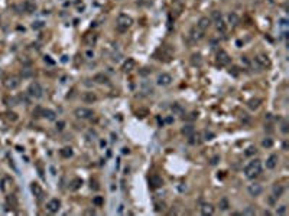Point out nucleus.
Segmentation results:
<instances>
[{
	"mask_svg": "<svg viewBox=\"0 0 289 216\" xmlns=\"http://www.w3.org/2000/svg\"><path fill=\"white\" fill-rule=\"evenodd\" d=\"M262 173V161L260 160H253L244 167V174L249 179H254Z\"/></svg>",
	"mask_w": 289,
	"mask_h": 216,
	"instance_id": "obj_1",
	"label": "nucleus"
},
{
	"mask_svg": "<svg viewBox=\"0 0 289 216\" xmlns=\"http://www.w3.org/2000/svg\"><path fill=\"white\" fill-rule=\"evenodd\" d=\"M132 23H133L132 17L122 13V14H119V16H117V20H116V29H117L119 32H126V30L132 26Z\"/></svg>",
	"mask_w": 289,
	"mask_h": 216,
	"instance_id": "obj_2",
	"label": "nucleus"
},
{
	"mask_svg": "<svg viewBox=\"0 0 289 216\" xmlns=\"http://www.w3.org/2000/svg\"><path fill=\"white\" fill-rule=\"evenodd\" d=\"M253 63L256 65L257 69H265V68H269V66H270V61H269L267 55H263V53L257 55V56L254 58Z\"/></svg>",
	"mask_w": 289,
	"mask_h": 216,
	"instance_id": "obj_3",
	"label": "nucleus"
},
{
	"mask_svg": "<svg viewBox=\"0 0 289 216\" xmlns=\"http://www.w3.org/2000/svg\"><path fill=\"white\" fill-rule=\"evenodd\" d=\"M28 94L32 97V98H41L42 95H43V89H42L41 84H38V82H32L29 88H28Z\"/></svg>",
	"mask_w": 289,
	"mask_h": 216,
	"instance_id": "obj_4",
	"label": "nucleus"
},
{
	"mask_svg": "<svg viewBox=\"0 0 289 216\" xmlns=\"http://www.w3.org/2000/svg\"><path fill=\"white\" fill-rule=\"evenodd\" d=\"M74 115L77 118H80V120H87V118L93 117V111L90 108H85V107H78V108H75Z\"/></svg>",
	"mask_w": 289,
	"mask_h": 216,
	"instance_id": "obj_5",
	"label": "nucleus"
},
{
	"mask_svg": "<svg viewBox=\"0 0 289 216\" xmlns=\"http://www.w3.org/2000/svg\"><path fill=\"white\" fill-rule=\"evenodd\" d=\"M231 62V58H230V55L226 52V50H220L218 53H217V63L220 65V66H226V65H228Z\"/></svg>",
	"mask_w": 289,
	"mask_h": 216,
	"instance_id": "obj_6",
	"label": "nucleus"
},
{
	"mask_svg": "<svg viewBox=\"0 0 289 216\" xmlns=\"http://www.w3.org/2000/svg\"><path fill=\"white\" fill-rule=\"evenodd\" d=\"M98 41V36H97V33H94V32H88V33H85L83 38V42L87 45V46H95V43Z\"/></svg>",
	"mask_w": 289,
	"mask_h": 216,
	"instance_id": "obj_7",
	"label": "nucleus"
},
{
	"mask_svg": "<svg viewBox=\"0 0 289 216\" xmlns=\"http://www.w3.org/2000/svg\"><path fill=\"white\" fill-rule=\"evenodd\" d=\"M204 38V32L201 30V29H198L197 26H194L192 29H191V32H189V39L192 41V42H198V41H201Z\"/></svg>",
	"mask_w": 289,
	"mask_h": 216,
	"instance_id": "obj_8",
	"label": "nucleus"
},
{
	"mask_svg": "<svg viewBox=\"0 0 289 216\" xmlns=\"http://www.w3.org/2000/svg\"><path fill=\"white\" fill-rule=\"evenodd\" d=\"M61 208V200L58 199H51L48 203H46V210L51 212V213H56Z\"/></svg>",
	"mask_w": 289,
	"mask_h": 216,
	"instance_id": "obj_9",
	"label": "nucleus"
},
{
	"mask_svg": "<svg viewBox=\"0 0 289 216\" xmlns=\"http://www.w3.org/2000/svg\"><path fill=\"white\" fill-rule=\"evenodd\" d=\"M247 192H249V195H250V196H253V197H257V196H260V195H262L263 189H262V186H260V184H257V183H253V184H249Z\"/></svg>",
	"mask_w": 289,
	"mask_h": 216,
	"instance_id": "obj_10",
	"label": "nucleus"
},
{
	"mask_svg": "<svg viewBox=\"0 0 289 216\" xmlns=\"http://www.w3.org/2000/svg\"><path fill=\"white\" fill-rule=\"evenodd\" d=\"M156 82H158V85H161V86H168V85H171V82H172V77L169 74H161L158 77Z\"/></svg>",
	"mask_w": 289,
	"mask_h": 216,
	"instance_id": "obj_11",
	"label": "nucleus"
},
{
	"mask_svg": "<svg viewBox=\"0 0 289 216\" xmlns=\"http://www.w3.org/2000/svg\"><path fill=\"white\" fill-rule=\"evenodd\" d=\"M210 25H211V19L204 16V17H201V19L198 20V23H197V28H198V29H201L203 32H205L207 29L210 28Z\"/></svg>",
	"mask_w": 289,
	"mask_h": 216,
	"instance_id": "obj_12",
	"label": "nucleus"
},
{
	"mask_svg": "<svg viewBox=\"0 0 289 216\" xmlns=\"http://www.w3.org/2000/svg\"><path fill=\"white\" fill-rule=\"evenodd\" d=\"M276 166H278V156L276 154H270L267 157V160H266V169L273 170Z\"/></svg>",
	"mask_w": 289,
	"mask_h": 216,
	"instance_id": "obj_13",
	"label": "nucleus"
},
{
	"mask_svg": "<svg viewBox=\"0 0 289 216\" xmlns=\"http://www.w3.org/2000/svg\"><path fill=\"white\" fill-rule=\"evenodd\" d=\"M149 183H150V186L153 187V189H159V187H162V184H164V180H162V177H159V176H150V179H149Z\"/></svg>",
	"mask_w": 289,
	"mask_h": 216,
	"instance_id": "obj_14",
	"label": "nucleus"
},
{
	"mask_svg": "<svg viewBox=\"0 0 289 216\" xmlns=\"http://www.w3.org/2000/svg\"><path fill=\"white\" fill-rule=\"evenodd\" d=\"M134 66H136V61L132 59V58H129L123 65H122V69H123V72H130V71L134 69Z\"/></svg>",
	"mask_w": 289,
	"mask_h": 216,
	"instance_id": "obj_15",
	"label": "nucleus"
},
{
	"mask_svg": "<svg viewBox=\"0 0 289 216\" xmlns=\"http://www.w3.org/2000/svg\"><path fill=\"white\" fill-rule=\"evenodd\" d=\"M4 85L7 86L9 89H15V88L19 86V79H17L16 77H10V78H7V79L4 81Z\"/></svg>",
	"mask_w": 289,
	"mask_h": 216,
	"instance_id": "obj_16",
	"label": "nucleus"
},
{
	"mask_svg": "<svg viewBox=\"0 0 289 216\" xmlns=\"http://www.w3.org/2000/svg\"><path fill=\"white\" fill-rule=\"evenodd\" d=\"M214 206L211 205V203H205V205H203V208H201V213L204 216H211L214 215Z\"/></svg>",
	"mask_w": 289,
	"mask_h": 216,
	"instance_id": "obj_17",
	"label": "nucleus"
},
{
	"mask_svg": "<svg viewBox=\"0 0 289 216\" xmlns=\"http://www.w3.org/2000/svg\"><path fill=\"white\" fill-rule=\"evenodd\" d=\"M81 99H83L84 102H87V104H93L97 99V97L93 92H84L83 95H81Z\"/></svg>",
	"mask_w": 289,
	"mask_h": 216,
	"instance_id": "obj_18",
	"label": "nucleus"
},
{
	"mask_svg": "<svg viewBox=\"0 0 289 216\" xmlns=\"http://www.w3.org/2000/svg\"><path fill=\"white\" fill-rule=\"evenodd\" d=\"M93 81L97 82V84H107L109 82V77L104 75V74H95L93 77Z\"/></svg>",
	"mask_w": 289,
	"mask_h": 216,
	"instance_id": "obj_19",
	"label": "nucleus"
},
{
	"mask_svg": "<svg viewBox=\"0 0 289 216\" xmlns=\"http://www.w3.org/2000/svg\"><path fill=\"white\" fill-rule=\"evenodd\" d=\"M273 196L276 197V199H279V197H282V195H283V192H285V187L282 186V184H273Z\"/></svg>",
	"mask_w": 289,
	"mask_h": 216,
	"instance_id": "obj_20",
	"label": "nucleus"
},
{
	"mask_svg": "<svg viewBox=\"0 0 289 216\" xmlns=\"http://www.w3.org/2000/svg\"><path fill=\"white\" fill-rule=\"evenodd\" d=\"M23 10H25L26 13H33V12L36 10V4L32 3L31 0H28V1L23 3Z\"/></svg>",
	"mask_w": 289,
	"mask_h": 216,
	"instance_id": "obj_21",
	"label": "nucleus"
},
{
	"mask_svg": "<svg viewBox=\"0 0 289 216\" xmlns=\"http://www.w3.org/2000/svg\"><path fill=\"white\" fill-rule=\"evenodd\" d=\"M72 148L71 147H64V148H61L59 150V154H61V157H64V159H70V157H72Z\"/></svg>",
	"mask_w": 289,
	"mask_h": 216,
	"instance_id": "obj_22",
	"label": "nucleus"
},
{
	"mask_svg": "<svg viewBox=\"0 0 289 216\" xmlns=\"http://www.w3.org/2000/svg\"><path fill=\"white\" fill-rule=\"evenodd\" d=\"M31 189H32V192H33V195H35V196H36L38 199H41L42 196H43V190H42V189H41V186H39L38 183H33Z\"/></svg>",
	"mask_w": 289,
	"mask_h": 216,
	"instance_id": "obj_23",
	"label": "nucleus"
},
{
	"mask_svg": "<svg viewBox=\"0 0 289 216\" xmlns=\"http://www.w3.org/2000/svg\"><path fill=\"white\" fill-rule=\"evenodd\" d=\"M215 28H217V30H218L220 33H224V32L227 30V25L224 23V20H223V19L215 20Z\"/></svg>",
	"mask_w": 289,
	"mask_h": 216,
	"instance_id": "obj_24",
	"label": "nucleus"
},
{
	"mask_svg": "<svg viewBox=\"0 0 289 216\" xmlns=\"http://www.w3.org/2000/svg\"><path fill=\"white\" fill-rule=\"evenodd\" d=\"M42 115H43L45 118H48V120L52 121V120H55V115H56V114H55L52 110H42Z\"/></svg>",
	"mask_w": 289,
	"mask_h": 216,
	"instance_id": "obj_25",
	"label": "nucleus"
},
{
	"mask_svg": "<svg viewBox=\"0 0 289 216\" xmlns=\"http://www.w3.org/2000/svg\"><path fill=\"white\" fill-rule=\"evenodd\" d=\"M218 208H220L221 210H227V209L230 208L228 200H227L226 197H221V199H220V202H218Z\"/></svg>",
	"mask_w": 289,
	"mask_h": 216,
	"instance_id": "obj_26",
	"label": "nucleus"
},
{
	"mask_svg": "<svg viewBox=\"0 0 289 216\" xmlns=\"http://www.w3.org/2000/svg\"><path fill=\"white\" fill-rule=\"evenodd\" d=\"M249 108H251V110H256V108H259V105H260V99L259 98H254V99H250L247 102Z\"/></svg>",
	"mask_w": 289,
	"mask_h": 216,
	"instance_id": "obj_27",
	"label": "nucleus"
},
{
	"mask_svg": "<svg viewBox=\"0 0 289 216\" xmlns=\"http://www.w3.org/2000/svg\"><path fill=\"white\" fill-rule=\"evenodd\" d=\"M228 23H231L233 26H236V25L239 23V16H237L236 13H230V14H228Z\"/></svg>",
	"mask_w": 289,
	"mask_h": 216,
	"instance_id": "obj_28",
	"label": "nucleus"
},
{
	"mask_svg": "<svg viewBox=\"0 0 289 216\" xmlns=\"http://www.w3.org/2000/svg\"><path fill=\"white\" fill-rule=\"evenodd\" d=\"M83 184V180H80V179H75V180H72L71 181V186H70V189L71 190H77L80 186Z\"/></svg>",
	"mask_w": 289,
	"mask_h": 216,
	"instance_id": "obj_29",
	"label": "nucleus"
},
{
	"mask_svg": "<svg viewBox=\"0 0 289 216\" xmlns=\"http://www.w3.org/2000/svg\"><path fill=\"white\" fill-rule=\"evenodd\" d=\"M192 132H194V127L192 126H185L184 128H182V134H185V135H192Z\"/></svg>",
	"mask_w": 289,
	"mask_h": 216,
	"instance_id": "obj_30",
	"label": "nucleus"
},
{
	"mask_svg": "<svg viewBox=\"0 0 289 216\" xmlns=\"http://www.w3.org/2000/svg\"><path fill=\"white\" fill-rule=\"evenodd\" d=\"M281 131L283 132V134H288L289 132V123L286 120H283L282 121V124H281Z\"/></svg>",
	"mask_w": 289,
	"mask_h": 216,
	"instance_id": "obj_31",
	"label": "nucleus"
},
{
	"mask_svg": "<svg viewBox=\"0 0 289 216\" xmlns=\"http://www.w3.org/2000/svg\"><path fill=\"white\" fill-rule=\"evenodd\" d=\"M191 62H192V65H201V55H192Z\"/></svg>",
	"mask_w": 289,
	"mask_h": 216,
	"instance_id": "obj_32",
	"label": "nucleus"
},
{
	"mask_svg": "<svg viewBox=\"0 0 289 216\" xmlns=\"http://www.w3.org/2000/svg\"><path fill=\"white\" fill-rule=\"evenodd\" d=\"M262 146H263V147H266V148H270V147L273 146V141H272V138H265V140L262 141Z\"/></svg>",
	"mask_w": 289,
	"mask_h": 216,
	"instance_id": "obj_33",
	"label": "nucleus"
},
{
	"mask_svg": "<svg viewBox=\"0 0 289 216\" xmlns=\"http://www.w3.org/2000/svg\"><path fill=\"white\" fill-rule=\"evenodd\" d=\"M211 19L215 22V20H218V19H223L221 17V12H218V10H214L212 13H211Z\"/></svg>",
	"mask_w": 289,
	"mask_h": 216,
	"instance_id": "obj_34",
	"label": "nucleus"
},
{
	"mask_svg": "<svg viewBox=\"0 0 289 216\" xmlns=\"http://www.w3.org/2000/svg\"><path fill=\"white\" fill-rule=\"evenodd\" d=\"M172 111L176 112V114H182V112H184V110H182V107H181L179 104H173V105H172Z\"/></svg>",
	"mask_w": 289,
	"mask_h": 216,
	"instance_id": "obj_35",
	"label": "nucleus"
},
{
	"mask_svg": "<svg viewBox=\"0 0 289 216\" xmlns=\"http://www.w3.org/2000/svg\"><path fill=\"white\" fill-rule=\"evenodd\" d=\"M84 56H85V59H93L94 58V50L93 49H87L84 52Z\"/></svg>",
	"mask_w": 289,
	"mask_h": 216,
	"instance_id": "obj_36",
	"label": "nucleus"
},
{
	"mask_svg": "<svg viewBox=\"0 0 289 216\" xmlns=\"http://www.w3.org/2000/svg\"><path fill=\"white\" fill-rule=\"evenodd\" d=\"M256 151H257V150H256V147H253V146H251V147H249L247 150H246V153H244V156H247V157H250V156H253V154H256Z\"/></svg>",
	"mask_w": 289,
	"mask_h": 216,
	"instance_id": "obj_37",
	"label": "nucleus"
},
{
	"mask_svg": "<svg viewBox=\"0 0 289 216\" xmlns=\"http://www.w3.org/2000/svg\"><path fill=\"white\" fill-rule=\"evenodd\" d=\"M256 213V209L254 208H251V206H249L246 210H243V213L242 215H254Z\"/></svg>",
	"mask_w": 289,
	"mask_h": 216,
	"instance_id": "obj_38",
	"label": "nucleus"
},
{
	"mask_svg": "<svg viewBox=\"0 0 289 216\" xmlns=\"http://www.w3.org/2000/svg\"><path fill=\"white\" fill-rule=\"evenodd\" d=\"M214 137H215V134L211 132V131H205L204 132V140H212Z\"/></svg>",
	"mask_w": 289,
	"mask_h": 216,
	"instance_id": "obj_39",
	"label": "nucleus"
},
{
	"mask_svg": "<svg viewBox=\"0 0 289 216\" xmlns=\"http://www.w3.org/2000/svg\"><path fill=\"white\" fill-rule=\"evenodd\" d=\"M93 203H94V205H97V206H100V205H103V203H104V200H103V197L97 196V197H94Z\"/></svg>",
	"mask_w": 289,
	"mask_h": 216,
	"instance_id": "obj_40",
	"label": "nucleus"
},
{
	"mask_svg": "<svg viewBox=\"0 0 289 216\" xmlns=\"http://www.w3.org/2000/svg\"><path fill=\"white\" fill-rule=\"evenodd\" d=\"M32 28H33V29H42V28H43V22H41V20H39V22H35V23L32 25Z\"/></svg>",
	"mask_w": 289,
	"mask_h": 216,
	"instance_id": "obj_41",
	"label": "nucleus"
},
{
	"mask_svg": "<svg viewBox=\"0 0 289 216\" xmlns=\"http://www.w3.org/2000/svg\"><path fill=\"white\" fill-rule=\"evenodd\" d=\"M285 213H286V206L282 205V206L278 209V215H285Z\"/></svg>",
	"mask_w": 289,
	"mask_h": 216,
	"instance_id": "obj_42",
	"label": "nucleus"
},
{
	"mask_svg": "<svg viewBox=\"0 0 289 216\" xmlns=\"http://www.w3.org/2000/svg\"><path fill=\"white\" fill-rule=\"evenodd\" d=\"M64 127H65V123H64V121H58V123H56V130H58V131H62Z\"/></svg>",
	"mask_w": 289,
	"mask_h": 216,
	"instance_id": "obj_43",
	"label": "nucleus"
},
{
	"mask_svg": "<svg viewBox=\"0 0 289 216\" xmlns=\"http://www.w3.org/2000/svg\"><path fill=\"white\" fill-rule=\"evenodd\" d=\"M7 115H9V118H10V120H13V121H16V120H17V117H16V114H15V112H9Z\"/></svg>",
	"mask_w": 289,
	"mask_h": 216,
	"instance_id": "obj_44",
	"label": "nucleus"
},
{
	"mask_svg": "<svg viewBox=\"0 0 289 216\" xmlns=\"http://www.w3.org/2000/svg\"><path fill=\"white\" fill-rule=\"evenodd\" d=\"M218 160H220V157H218V156H215V157L211 160V164H212V166H214V164H217V163H218Z\"/></svg>",
	"mask_w": 289,
	"mask_h": 216,
	"instance_id": "obj_45",
	"label": "nucleus"
},
{
	"mask_svg": "<svg viewBox=\"0 0 289 216\" xmlns=\"http://www.w3.org/2000/svg\"><path fill=\"white\" fill-rule=\"evenodd\" d=\"M276 200H278V199H276L273 195H272V197H269V203H270V205H275V202H276Z\"/></svg>",
	"mask_w": 289,
	"mask_h": 216,
	"instance_id": "obj_46",
	"label": "nucleus"
},
{
	"mask_svg": "<svg viewBox=\"0 0 289 216\" xmlns=\"http://www.w3.org/2000/svg\"><path fill=\"white\" fill-rule=\"evenodd\" d=\"M242 63H244V65H249L250 62L247 61V58H246V56H242Z\"/></svg>",
	"mask_w": 289,
	"mask_h": 216,
	"instance_id": "obj_47",
	"label": "nucleus"
},
{
	"mask_svg": "<svg viewBox=\"0 0 289 216\" xmlns=\"http://www.w3.org/2000/svg\"><path fill=\"white\" fill-rule=\"evenodd\" d=\"M45 62H48L49 65H54V61H52V59H49V56H45Z\"/></svg>",
	"mask_w": 289,
	"mask_h": 216,
	"instance_id": "obj_48",
	"label": "nucleus"
},
{
	"mask_svg": "<svg viewBox=\"0 0 289 216\" xmlns=\"http://www.w3.org/2000/svg\"><path fill=\"white\" fill-rule=\"evenodd\" d=\"M100 146H101V147H106V146H107V143L103 140V141H100Z\"/></svg>",
	"mask_w": 289,
	"mask_h": 216,
	"instance_id": "obj_49",
	"label": "nucleus"
},
{
	"mask_svg": "<svg viewBox=\"0 0 289 216\" xmlns=\"http://www.w3.org/2000/svg\"><path fill=\"white\" fill-rule=\"evenodd\" d=\"M85 213H87V215H95V212H94V210H87Z\"/></svg>",
	"mask_w": 289,
	"mask_h": 216,
	"instance_id": "obj_50",
	"label": "nucleus"
},
{
	"mask_svg": "<svg viewBox=\"0 0 289 216\" xmlns=\"http://www.w3.org/2000/svg\"><path fill=\"white\" fill-rule=\"evenodd\" d=\"M263 215H265V216H270V215H272V213H270L269 210H266V212H263Z\"/></svg>",
	"mask_w": 289,
	"mask_h": 216,
	"instance_id": "obj_51",
	"label": "nucleus"
}]
</instances>
